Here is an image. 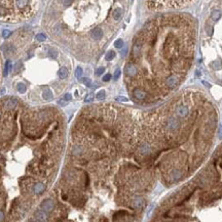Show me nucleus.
I'll list each match as a JSON object with an SVG mask.
<instances>
[{"label":"nucleus","instance_id":"27","mask_svg":"<svg viewBox=\"0 0 222 222\" xmlns=\"http://www.w3.org/2000/svg\"><path fill=\"white\" fill-rule=\"evenodd\" d=\"M110 79H111L110 74H107V75H105V76L103 77V81H104V82H108V81H110Z\"/></svg>","mask_w":222,"mask_h":222},{"label":"nucleus","instance_id":"24","mask_svg":"<svg viewBox=\"0 0 222 222\" xmlns=\"http://www.w3.org/2000/svg\"><path fill=\"white\" fill-rule=\"evenodd\" d=\"M12 35V32L9 31V30H3L2 32V36L4 37V38H8L9 36Z\"/></svg>","mask_w":222,"mask_h":222},{"label":"nucleus","instance_id":"2","mask_svg":"<svg viewBox=\"0 0 222 222\" xmlns=\"http://www.w3.org/2000/svg\"><path fill=\"white\" fill-rule=\"evenodd\" d=\"M125 73L128 77L130 78H134L138 74V70H137L136 65H134L133 63H129L125 65Z\"/></svg>","mask_w":222,"mask_h":222},{"label":"nucleus","instance_id":"5","mask_svg":"<svg viewBox=\"0 0 222 222\" xmlns=\"http://www.w3.org/2000/svg\"><path fill=\"white\" fill-rule=\"evenodd\" d=\"M17 106V99L14 98H7L6 100H4V102H3V108L5 109V110H14V108H16Z\"/></svg>","mask_w":222,"mask_h":222},{"label":"nucleus","instance_id":"1","mask_svg":"<svg viewBox=\"0 0 222 222\" xmlns=\"http://www.w3.org/2000/svg\"><path fill=\"white\" fill-rule=\"evenodd\" d=\"M179 83H180V77L175 76V75L168 77V78L165 80V86H167L168 88H170V89H173V88L177 87V86L179 85Z\"/></svg>","mask_w":222,"mask_h":222},{"label":"nucleus","instance_id":"29","mask_svg":"<svg viewBox=\"0 0 222 222\" xmlns=\"http://www.w3.org/2000/svg\"><path fill=\"white\" fill-rule=\"evenodd\" d=\"M129 99L127 98V97H121V96H119V97H116V101H128Z\"/></svg>","mask_w":222,"mask_h":222},{"label":"nucleus","instance_id":"16","mask_svg":"<svg viewBox=\"0 0 222 222\" xmlns=\"http://www.w3.org/2000/svg\"><path fill=\"white\" fill-rule=\"evenodd\" d=\"M105 96H106V92H105V90H100V91L97 93V99H99V100H103V99L105 98Z\"/></svg>","mask_w":222,"mask_h":222},{"label":"nucleus","instance_id":"7","mask_svg":"<svg viewBox=\"0 0 222 222\" xmlns=\"http://www.w3.org/2000/svg\"><path fill=\"white\" fill-rule=\"evenodd\" d=\"M35 217H36V219L39 220V221H46V220L48 219L46 213L44 211H42V210H37V211L35 212Z\"/></svg>","mask_w":222,"mask_h":222},{"label":"nucleus","instance_id":"18","mask_svg":"<svg viewBox=\"0 0 222 222\" xmlns=\"http://www.w3.org/2000/svg\"><path fill=\"white\" fill-rule=\"evenodd\" d=\"M17 89L20 93H24L26 91V85L24 83H18V86H17Z\"/></svg>","mask_w":222,"mask_h":222},{"label":"nucleus","instance_id":"32","mask_svg":"<svg viewBox=\"0 0 222 222\" xmlns=\"http://www.w3.org/2000/svg\"><path fill=\"white\" fill-rule=\"evenodd\" d=\"M219 135L220 136H222V127L220 126V128H219Z\"/></svg>","mask_w":222,"mask_h":222},{"label":"nucleus","instance_id":"12","mask_svg":"<svg viewBox=\"0 0 222 222\" xmlns=\"http://www.w3.org/2000/svg\"><path fill=\"white\" fill-rule=\"evenodd\" d=\"M43 95V98L46 99V100H52V92L50 91V89H46L43 91L42 93Z\"/></svg>","mask_w":222,"mask_h":222},{"label":"nucleus","instance_id":"15","mask_svg":"<svg viewBox=\"0 0 222 222\" xmlns=\"http://www.w3.org/2000/svg\"><path fill=\"white\" fill-rule=\"evenodd\" d=\"M10 67H12V63H10V61H7L6 63H5L4 73H3V75H4L5 77L8 75V72H9V69H10Z\"/></svg>","mask_w":222,"mask_h":222},{"label":"nucleus","instance_id":"23","mask_svg":"<svg viewBox=\"0 0 222 222\" xmlns=\"http://www.w3.org/2000/svg\"><path fill=\"white\" fill-rule=\"evenodd\" d=\"M93 99H94V94L93 93H90V94L86 95V97L84 98V101H85V102H92Z\"/></svg>","mask_w":222,"mask_h":222},{"label":"nucleus","instance_id":"28","mask_svg":"<svg viewBox=\"0 0 222 222\" xmlns=\"http://www.w3.org/2000/svg\"><path fill=\"white\" fill-rule=\"evenodd\" d=\"M120 76V70H116L115 73H114V79H118Z\"/></svg>","mask_w":222,"mask_h":222},{"label":"nucleus","instance_id":"6","mask_svg":"<svg viewBox=\"0 0 222 222\" xmlns=\"http://www.w3.org/2000/svg\"><path fill=\"white\" fill-rule=\"evenodd\" d=\"M133 94H134V97L138 100H143V99L146 98V92L142 89H135L134 92H133Z\"/></svg>","mask_w":222,"mask_h":222},{"label":"nucleus","instance_id":"21","mask_svg":"<svg viewBox=\"0 0 222 222\" xmlns=\"http://www.w3.org/2000/svg\"><path fill=\"white\" fill-rule=\"evenodd\" d=\"M36 40L39 41V42H42V41H46V37L44 34H38L36 36Z\"/></svg>","mask_w":222,"mask_h":222},{"label":"nucleus","instance_id":"14","mask_svg":"<svg viewBox=\"0 0 222 222\" xmlns=\"http://www.w3.org/2000/svg\"><path fill=\"white\" fill-rule=\"evenodd\" d=\"M48 56H50V58H56L58 56V52L56 49H54V48H50L48 49Z\"/></svg>","mask_w":222,"mask_h":222},{"label":"nucleus","instance_id":"31","mask_svg":"<svg viewBox=\"0 0 222 222\" xmlns=\"http://www.w3.org/2000/svg\"><path fill=\"white\" fill-rule=\"evenodd\" d=\"M3 219H4V213L0 210V221H2Z\"/></svg>","mask_w":222,"mask_h":222},{"label":"nucleus","instance_id":"10","mask_svg":"<svg viewBox=\"0 0 222 222\" xmlns=\"http://www.w3.org/2000/svg\"><path fill=\"white\" fill-rule=\"evenodd\" d=\"M29 3V0H16V5L19 9H24Z\"/></svg>","mask_w":222,"mask_h":222},{"label":"nucleus","instance_id":"13","mask_svg":"<svg viewBox=\"0 0 222 222\" xmlns=\"http://www.w3.org/2000/svg\"><path fill=\"white\" fill-rule=\"evenodd\" d=\"M134 207L136 209H142L143 207H144V201H143L141 197L136 199V200L134 201Z\"/></svg>","mask_w":222,"mask_h":222},{"label":"nucleus","instance_id":"4","mask_svg":"<svg viewBox=\"0 0 222 222\" xmlns=\"http://www.w3.org/2000/svg\"><path fill=\"white\" fill-rule=\"evenodd\" d=\"M41 209H43L46 212H52L54 209V203L52 200H44L40 205Z\"/></svg>","mask_w":222,"mask_h":222},{"label":"nucleus","instance_id":"8","mask_svg":"<svg viewBox=\"0 0 222 222\" xmlns=\"http://www.w3.org/2000/svg\"><path fill=\"white\" fill-rule=\"evenodd\" d=\"M121 16H123V9L120 7H117L113 10L112 12V16H113L114 20H119L121 18Z\"/></svg>","mask_w":222,"mask_h":222},{"label":"nucleus","instance_id":"22","mask_svg":"<svg viewBox=\"0 0 222 222\" xmlns=\"http://www.w3.org/2000/svg\"><path fill=\"white\" fill-rule=\"evenodd\" d=\"M82 73H83V71H82V69L80 67H78L76 69V71H75V76L77 77V78H80L82 75Z\"/></svg>","mask_w":222,"mask_h":222},{"label":"nucleus","instance_id":"20","mask_svg":"<svg viewBox=\"0 0 222 222\" xmlns=\"http://www.w3.org/2000/svg\"><path fill=\"white\" fill-rule=\"evenodd\" d=\"M114 46L116 48H121L123 46V41L121 39H117V40L114 42Z\"/></svg>","mask_w":222,"mask_h":222},{"label":"nucleus","instance_id":"19","mask_svg":"<svg viewBox=\"0 0 222 222\" xmlns=\"http://www.w3.org/2000/svg\"><path fill=\"white\" fill-rule=\"evenodd\" d=\"M79 80H80V82H81V83L85 84L88 87H90V86L92 85V81H91V79H90V78H81V79L79 78Z\"/></svg>","mask_w":222,"mask_h":222},{"label":"nucleus","instance_id":"11","mask_svg":"<svg viewBox=\"0 0 222 222\" xmlns=\"http://www.w3.org/2000/svg\"><path fill=\"white\" fill-rule=\"evenodd\" d=\"M58 75H59V77L61 79H65L68 77V70H67V68L63 67L61 68V69L59 70V72H58Z\"/></svg>","mask_w":222,"mask_h":222},{"label":"nucleus","instance_id":"17","mask_svg":"<svg viewBox=\"0 0 222 222\" xmlns=\"http://www.w3.org/2000/svg\"><path fill=\"white\" fill-rule=\"evenodd\" d=\"M114 57H115V52H114L113 50H110V51L107 52V54H106L107 61H112Z\"/></svg>","mask_w":222,"mask_h":222},{"label":"nucleus","instance_id":"9","mask_svg":"<svg viewBox=\"0 0 222 222\" xmlns=\"http://www.w3.org/2000/svg\"><path fill=\"white\" fill-rule=\"evenodd\" d=\"M46 191V185L43 183H37L34 186V193L36 195H41L43 191Z\"/></svg>","mask_w":222,"mask_h":222},{"label":"nucleus","instance_id":"30","mask_svg":"<svg viewBox=\"0 0 222 222\" xmlns=\"http://www.w3.org/2000/svg\"><path fill=\"white\" fill-rule=\"evenodd\" d=\"M64 99H65V100H71V99H72V95L67 93V94H65V96H64Z\"/></svg>","mask_w":222,"mask_h":222},{"label":"nucleus","instance_id":"26","mask_svg":"<svg viewBox=\"0 0 222 222\" xmlns=\"http://www.w3.org/2000/svg\"><path fill=\"white\" fill-rule=\"evenodd\" d=\"M73 0H62V3H63L65 6H69V5L72 3Z\"/></svg>","mask_w":222,"mask_h":222},{"label":"nucleus","instance_id":"3","mask_svg":"<svg viewBox=\"0 0 222 222\" xmlns=\"http://www.w3.org/2000/svg\"><path fill=\"white\" fill-rule=\"evenodd\" d=\"M103 35H104V32H103V30L101 29L100 27H96L95 29L92 30L91 32V37L92 39H94L95 41H99L102 39Z\"/></svg>","mask_w":222,"mask_h":222},{"label":"nucleus","instance_id":"25","mask_svg":"<svg viewBox=\"0 0 222 222\" xmlns=\"http://www.w3.org/2000/svg\"><path fill=\"white\" fill-rule=\"evenodd\" d=\"M104 72H105V69H104V68H99V69H98L97 71H96V75H97V76H100V75H102Z\"/></svg>","mask_w":222,"mask_h":222}]
</instances>
